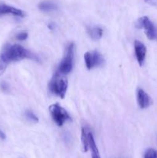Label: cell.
<instances>
[{"label": "cell", "mask_w": 157, "mask_h": 158, "mask_svg": "<svg viewBox=\"0 0 157 158\" xmlns=\"http://www.w3.org/2000/svg\"><path fill=\"white\" fill-rule=\"evenodd\" d=\"M25 59L37 60V57L19 44L6 45L0 54V76L4 73L11 62L20 61Z\"/></svg>", "instance_id": "obj_1"}, {"label": "cell", "mask_w": 157, "mask_h": 158, "mask_svg": "<svg viewBox=\"0 0 157 158\" xmlns=\"http://www.w3.org/2000/svg\"><path fill=\"white\" fill-rule=\"evenodd\" d=\"M68 89V80L60 75V73H56L53 76L49 83V89L52 94L63 99Z\"/></svg>", "instance_id": "obj_2"}, {"label": "cell", "mask_w": 157, "mask_h": 158, "mask_svg": "<svg viewBox=\"0 0 157 158\" xmlns=\"http://www.w3.org/2000/svg\"><path fill=\"white\" fill-rule=\"evenodd\" d=\"M49 111H50L52 120L58 126H62L66 122L70 120L69 114L66 112L64 108L62 107L58 103L51 105L49 106Z\"/></svg>", "instance_id": "obj_3"}, {"label": "cell", "mask_w": 157, "mask_h": 158, "mask_svg": "<svg viewBox=\"0 0 157 158\" xmlns=\"http://www.w3.org/2000/svg\"><path fill=\"white\" fill-rule=\"evenodd\" d=\"M73 54L74 44L71 43L66 49L64 58L58 66V73L62 74H67L71 72L73 66Z\"/></svg>", "instance_id": "obj_4"}, {"label": "cell", "mask_w": 157, "mask_h": 158, "mask_svg": "<svg viewBox=\"0 0 157 158\" xmlns=\"http://www.w3.org/2000/svg\"><path fill=\"white\" fill-rule=\"evenodd\" d=\"M136 25L139 29H144L145 33L149 40H157V30L149 17L143 16L139 18Z\"/></svg>", "instance_id": "obj_5"}, {"label": "cell", "mask_w": 157, "mask_h": 158, "mask_svg": "<svg viewBox=\"0 0 157 158\" xmlns=\"http://www.w3.org/2000/svg\"><path fill=\"white\" fill-rule=\"evenodd\" d=\"M84 60L88 69H92V68L101 66L104 62L103 57L97 51L86 52L84 54Z\"/></svg>", "instance_id": "obj_6"}, {"label": "cell", "mask_w": 157, "mask_h": 158, "mask_svg": "<svg viewBox=\"0 0 157 158\" xmlns=\"http://www.w3.org/2000/svg\"><path fill=\"white\" fill-rule=\"evenodd\" d=\"M134 49H135V56L139 66H143L144 63L146 55V47L141 42L135 40L134 42Z\"/></svg>", "instance_id": "obj_7"}, {"label": "cell", "mask_w": 157, "mask_h": 158, "mask_svg": "<svg viewBox=\"0 0 157 158\" xmlns=\"http://www.w3.org/2000/svg\"><path fill=\"white\" fill-rule=\"evenodd\" d=\"M137 101L141 109H145L152 104V101L150 97L143 89H139L137 92Z\"/></svg>", "instance_id": "obj_8"}, {"label": "cell", "mask_w": 157, "mask_h": 158, "mask_svg": "<svg viewBox=\"0 0 157 158\" xmlns=\"http://www.w3.org/2000/svg\"><path fill=\"white\" fill-rule=\"evenodd\" d=\"M6 14H12L15 16L22 17L25 16V13L21 9H16L12 6H7V5H0V15H6Z\"/></svg>", "instance_id": "obj_9"}, {"label": "cell", "mask_w": 157, "mask_h": 158, "mask_svg": "<svg viewBox=\"0 0 157 158\" xmlns=\"http://www.w3.org/2000/svg\"><path fill=\"white\" fill-rule=\"evenodd\" d=\"M90 134L89 129L86 127H83L82 129V147H83V152H87L89 149V137Z\"/></svg>", "instance_id": "obj_10"}, {"label": "cell", "mask_w": 157, "mask_h": 158, "mask_svg": "<svg viewBox=\"0 0 157 158\" xmlns=\"http://www.w3.org/2000/svg\"><path fill=\"white\" fill-rule=\"evenodd\" d=\"M88 32L89 35L92 40H98L103 36V30L100 27H97V26H94V27H91L88 29Z\"/></svg>", "instance_id": "obj_11"}, {"label": "cell", "mask_w": 157, "mask_h": 158, "mask_svg": "<svg viewBox=\"0 0 157 158\" xmlns=\"http://www.w3.org/2000/svg\"><path fill=\"white\" fill-rule=\"evenodd\" d=\"M89 149L91 150L92 158H101L98 148L95 144V140H94L92 134H90V137H89Z\"/></svg>", "instance_id": "obj_12"}, {"label": "cell", "mask_w": 157, "mask_h": 158, "mask_svg": "<svg viewBox=\"0 0 157 158\" xmlns=\"http://www.w3.org/2000/svg\"><path fill=\"white\" fill-rule=\"evenodd\" d=\"M38 8L40 10L43 12H51L56 9V5L51 1H44L42 2L38 5Z\"/></svg>", "instance_id": "obj_13"}, {"label": "cell", "mask_w": 157, "mask_h": 158, "mask_svg": "<svg viewBox=\"0 0 157 158\" xmlns=\"http://www.w3.org/2000/svg\"><path fill=\"white\" fill-rule=\"evenodd\" d=\"M144 158H157V151L154 149H149L146 152Z\"/></svg>", "instance_id": "obj_14"}, {"label": "cell", "mask_w": 157, "mask_h": 158, "mask_svg": "<svg viewBox=\"0 0 157 158\" xmlns=\"http://www.w3.org/2000/svg\"><path fill=\"white\" fill-rule=\"evenodd\" d=\"M26 117L29 119V120H32V121L34 122H38V119L37 118L36 116L30 110H27L26 111Z\"/></svg>", "instance_id": "obj_15"}, {"label": "cell", "mask_w": 157, "mask_h": 158, "mask_svg": "<svg viewBox=\"0 0 157 158\" xmlns=\"http://www.w3.org/2000/svg\"><path fill=\"white\" fill-rule=\"evenodd\" d=\"M28 37L27 32H20L16 35V39L19 41H23V40H26Z\"/></svg>", "instance_id": "obj_16"}, {"label": "cell", "mask_w": 157, "mask_h": 158, "mask_svg": "<svg viewBox=\"0 0 157 158\" xmlns=\"http://www.w3.org/2000/svg\"><path fill=\"white\" fill-rule=\"evenodd\" d=\"M146 4H149L150 6H157V0H144Z\"/></svg>", "instance_id": "obj_17"}, {"label": "cell", "mask_w": 157, "mask_h": 158, "mask_svg": "<svg viewBox=\"0 0 157 158\" xmlns=\"http://www.w3.org/2000/svg\"><path fill=\"white\" fill-rule=\"evenodd\" d=\"M2 89L3 91H6L8 89V86L7 84H6L5 83H3L2 84Z\"/></svg>", "instance_id": "obj_18"}, {"label": "cell", "mask_w": 157, "mask_h": 158, "mask_svg": "<svg viewBox=\"0 0 157 158\" xmlns=\"http://www.w3.org/2000/svg\"><path fill=\"white\" fill-rule=\"evenodd\" d=\"M0 138H1L2 140H5V139H6V134H5L1 130H0Z\"/></svg>", "instance_id": "obj_19"}]
</instances>
